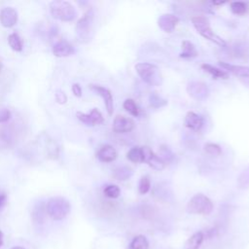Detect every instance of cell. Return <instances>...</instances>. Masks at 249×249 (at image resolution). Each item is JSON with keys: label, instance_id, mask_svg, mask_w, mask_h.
I'll return each mask as SVG.
<instances>
[{"label": "cell", "instance_id": "cell-13", "mask_svg": "<svg viewBox=\"0 0 249 249\" xmlns=\"http://www.w3.org/2000/svg\"><path fill=\"white\" fill-rule=\"evenodd\" d=\"M178 23L179 19L172 14H164L158 19L159 28L168 33H171L175 30Z\"/></svg>", "mask_w": 249, "mask_h": 249}, {"label": "cell", "instance_id": "cell-34", "mask_svg": "<svg viewBox=\"0 0 249 249\" xmlns=\"http://www.w3.org/2000/svg\"><path fill=\"white\" fill-rule=\"evenodd\" d=\"M72 93L77 97L82 96V89H81L79 84H73V86H72Z\"/></svg>", "mask_w": 249, "mask_h": 249}, {"label": "cell", "instance_id": "cell-23", "mask_svg": "<svg viewBox=\"0 0 249 249\" xmlns=\"http://www.w3.org/2000/svg\"><path fill=\"white\" fill-rule=\"evenodd\" d=\"M127 158L135 164H140V163H143V154H142V150L140 147H134L132 148L128 154H127Z\"/></svg>", "mask_w": 249, "mask_h": 249}, {"label": "cell", "instance_id": "cell-16", "mask_svg": "<svg viewBox=\"0 0 249 249\" xmlns=\"http://www.w3.org/2000/svg\"><path fill=\"white\" fill-rule=\"evenodd\" d=\"M74 47L66 40H60L53 47V53L58 58L71 56L74 53Z\"/></svg>", "mask_w": 249, "mask_h": 249}, {"label": "cell", "instance_id": "cell-4", "mask_svg": "<svg viewBox=\"0 0 249 249\" xmlns=\"http://www.w3.org/2000/svg\"><path fill=\"white\" fill-rule=\"evenodd\" d=\"M186 209L190 214L208 215L213 210V203L206 196L197 194L189 201Z\"/></svg>", "mask_w": 249, "mask_h": 249}, {"label": "cell", "instance_id": "cell-15", "mask_svg": "<svg viewBox=\"0 0 249 249\" xmlns=\"http://www.w3.org/2000/svg\"><path fill=\"white\" fill-rule=\"evenodd\" d=\"M219 65L227 70L228 72L240 77L244 79H249V66H243V65H235V64H231L228 62H219Z\"/></svg>", "mask_w": 249, "mask_h": 249}, {"label": "cell", "instance_id": "cell-11", "mask_svg": "<svg viewBox=\"0 0 249 249\" xmlns=\"http://www.w3.org/2000/svg\"><path fill=\"white\" fill-rule=\"evenodd\" d=\"M77 118L87 126H97L104 122V118L99 110L93 108L89 114H85L83 112H77Z\"/></svg>", "mask_w": 249, "mask_h": 249}, {"label": "cell", "instance_id": "cell-27", "mask_svg": "<svg viewBox=\"0 0 249 249\" xmlns=\"http://www.w3.org/2000/svg\"><path fill=\"white\" fill-rule=\"evenodd\" d=\"M103 193L109 199H117L121 195V189L117 185H108L104 188Z\"/></svg>", "mask_w": 249, "mask_h": 249}, {"label": "cell", "instance_id": "cell-38", "mask_svg": "<svg viewBox=\"0 0 249 249\" xmlns=\"http://www.w3.org/2000/svg\"><path fill=\"white\" fill-rule=\"evenodd\" d=\"M225 2H213L214 5H223Z\"/></svg>", "mask_w": 249, "mask_h": 249}, {"label": "cell", "instance_id": "cell-18", "mask_svg": "<svg viewBox=\"0 0 249 249\" xmlns=\"http://www.w3.org/2000/svg\"><path fill=\"white\" fill-rule=\"evenodd\" d=\"M204 233L200 231L193 233L185 242V249H199L204 240Z\"/></svg>", "mask_w": 249, "mask_h": 249}, {"label": "cell", "instance_id": "cell-39", "mask_svg": "<svg viewBox=\"0 0 249 249\" xmlns=\"http://www.w3.org/2000/svg\"><path fill=\"white\" fill-rule=\"evenodd\" d=\"M11 249H25V248H23L21 246H15V247H12Z\"/></svg>", "mask_w": 249, "mask_h": 249}, {"label": "cell", "instance_id": "cell-31", "mask_svg": "<svg viewBox=\"0 0 249 249\" xmlns=\"http://www.w3.org/2000/svg\"><path fill=\"white\" fill-rule=\"evenodd\" d=\"M11 118V112L7 108L0 109V123H6Z\"/></svg>", "mask_w": 249, "mask_h": 249}, {"label": "cell", "instance_id": "cell-36", "mask_svg": "<svg viewBox=\"0 0 249 249\" xmlns=\"http://www.w3.org/2000/svg\"><path fill=\"white\" fill-rule=\"evenodd\" d=\"M4 243V235H3V233L2 231L0 230V247H1Z\"/></svg>", "mask_w": 249, "mask_h": 249}, {"label": "cell", "instance_id": "cell-19", "mask_svg": "<svg viewBox=\"0 0 249 249\" xmlns=\"http://www.w3.org/2000/svg\"><path fill=\"white\" fill-rule=\"evenodd\" d=\"M199 53L195 47V45L188 41V40H184L182 42V52L180 54V57L183 59H193L198 57Z\"/></svg>", "mask_w": 249, "mask_h": 249}, {"label": "cell", "instance_id": "cell-10", "mask_svg": "<svg viewBox=\"0 0 249 249\" xmlns=\"http://www.w3.org/2000/svg\"><path fill=\"white\" fill-rule=\"evenodd\" d=\"M89 87L92 91H93L99 96L102 97V99L104 101V104H105V107H106V111H107L108 115L111 116L114 112V102H113V96H112L111 92L107 88L99 86V85H93L92 84Z\"/></svg>", "mask_w": 249, "mask_h": 249}, {"label": "cell", "instance_id": "cell-32", "mask_svg": "<svg viewBox=\"0 0 249 249\" xmlns=\"http://www.w3.org/2000/svg\"><path fill=\"white\" fill-rule=\"evenodd\" d=\"M55 96H56L57 102L60 104H65L67 101V96L62 91H57L55 93Z\"/></svg>", "mask_w": 249, "mask_h": 249}, {"label": "cell", "instance_id": "cell-35", "mask_svg": "<svg viewBox=\"0 0 249 249\" xmlns=\"http://www.w3.org/2000/svg\"><path fill=\"white\" fill-rule=\"evenodd\" d=\"M7 202V196L5 194L0 195V210H1Z\"/></svg>", "mask_w": 249, "mask_h": 249}, {"label": "cell", "instance_id": "cell-8", "mask_svg": "<svg viewBox=\"0 0 249 249\" xmlns=\"http://www.w3.org/2000/svg\"><path fill=\"white\" fill-rule=\"evenodd\" d=\"M141 150L143 154V163H146L150 168L158 171H161L165 169L166 163L158 155H156L151 148L145 146L142 147Z\"/></svg>", "mask_w": 249, "mask_h": 249}, {"label": "cell", "instance_id": "cell-1", "mask_svg": "<svg viewBox=\"0 0 249 249\" xmlns=\"http://www.w3.org/2000/svg\"><path fill=\"white\" fill-rule=\"evenodd\" d=\"M194 28L196 31L205 39L221 46L224 47L226 46V41L222 39L220 36H218L214 31H212L210 27V23L206 17L203 16H194L191 19Z\"/></svg>", "mask_w": 249, "mask_h": 249}, {"label": "cell", "instance_id": "cell-9", "mask_svg": "<svg viewBox=\"0 0 249 249\" xmlns=\"http://www.w3.org/2000/svg\"><path fill=\"white\" fill-rule=\"evenodd\" d=\"M135 129V122L128 117L118 115L115 117L113 122V130L115 133L124 134L130 133Z\"/></svg>", "mask_w": 249, "mask_h": 249}, {"label": "cell", "instance_id": "cell-6", "mask_svg": "<svg viewBox=\"0 0 249 249\" xmlns=\"http://www.w3.org/2000/svg\"><path fill=\"white\" fill-rule=\"evenodd\" d=\"M137 72L140 78L147 84L151 86H158L161 83V77L159 73V68L152 63L140 62L136 65Z\"/></svg>", "mask_w": 249, "mask_h": 249}, {"label": "cell", "instance_id": "cell-30", "mask_svg": "<svg viewBox=\"0 0 249 249\" xmlns=\"http://www.w3.org/2000/svg\"><path fill=\"white\" fill-rule=\"evenodd\" d=\"M204 151L212 156H219L222 153L221 147L215 143H207L204 146Z\"/></svg>", "mask_w": 249, "mask_h": 249}, {"label": "cell", "instance_id": "cell-37", "mask_svg": "<svg viewBox=\"0 0 249 249\" xmlns=\"http://www.w3.org/2000/svg\"><path fill=\"white\" fill-rule=\"evenodd\" d=\"M242 83L244 85H247L249 87V79H245V80H242Z\"/></svg>", "mask_w": 249, "mask_h": 249}, {"label": "cell", "instance_id": "cell-3", "mask_svg": "<svg viewBox=\"0 0 249 249\" xmlns=\"http://www.w3.org/2000/svg\"><path fill=\"white\" fill-rule=\"evenodd\" d=\"M50 12L55 19L62 22H72L77 16L75 7L70 2L63 0H56L51 2Z\"/></svg>", "mask_w": 249, "mask_h": 249}, {"label": "cell", "instance_id": "cell-7", "mask_svg": "<svg viewBox=\"0 0 249 249\" xmlns=\"http://www.w3.org/2000/svg\"><path fill=\"white\" fill-rule=\"evenodd\" d=\"M188 93L196 100L202 101L209 96L210 91L206 84L202 82H191L187 86Z\"/></svg>", "mask_w": 249, "mask_h": 249}, {"label": "cell", "instance_id": "cell-2", "mask_svg": "<svg viewBox=\"0 0 249 249\" xmlns=\"http://www.w3.org/2000/svg\"><path fill=\"white\" fill-rule=\"evenodd\" d=\"M70 202L62 197H54L50 199L46 204L48 215L55 221L64 219L70 212Z\"/></svg>", "mask_w": 249, "mask_h": 249}, {"label": "cell", "instance_id": "cell-33", "mask_svg": "<svg viewBox=\"0 0 249 249\" xmlns=\"http://www.w3.org/2000/svg\"><path fill=\"white\" fill-rule=\"evenodd\" d=\"M9 141H10V140H9L8 136H6L4 134L0 135V147L4 148V147L9 146Z\"/></svg>", "mask_w": 249, "mask_h": 249}, {"label": "cell", "instance_id": "cell-22", "mask_svg": "<svg viewBox=\"0 0 249 249\" xmlns=\"http://www.w3.org/2000/svg\"><path fill=\"white\" fill-rule=\"evenodd\" d=\"M133 175V171L129 167H119L114 171L113 176L120 181L128 180Z\"/></svg>", "mask_w": 249, "mask_h": 249}, {"label": "cell", "instance_id": "cell-5", "mask_svg": "<svg viewBox=\"0 0 249 249\" xmlns=\"http://www.w3.org/2000/svg\"><path fill=\"white\" fill-rule=\"evenodd\" d=\"M93 11L90 9L77 23L76 33L79 41L82 43H88L93 37Z\"/></svg>", "mask_w": 249, "mask_h": 249}, {"label": "cell", "instance_id": "cell-28", "mask_svg": "<svg viewBox=\"0 0 249 249\" xmlns=\"http://www.w3.org/2000/svg\"><path fill=\"white\" fill-rule=\"evenodd\" d=\"M151 188V183H150V179L148 178V176H143L141 177L140 184H139V192L140 195H145L150 191Z\"/></svg>", "mask_w": 249, "mask_h": 249}, {"label": "cell", "instance_id": "cell-26", "mask_svg": "<svg viewBox=\"0 0 249 249\" xmlns=\"http://www.w3.org/2000/svg\"><path fill=\"white\" fill-rule=\"evenodd\" d=\"M231 11L232 13H233L234 15H244L247 12V6L244 2H239V1H235V2H232L231 5Z\"/></svg>", "mask_w": 249, "mask_h": 249}, {"label": "cell", "instance_id": "cell-20", "mask_svg": "<svg viewBox=\"0 0 249 249\" xmlns=\"http://www.w3.org/2000/svg\"><path fill=\"white\" fill-rule=\"evenodd\" d=\"M148 248H149V241L146 238V236L142 234L135 236L128 247V249H148Z\"/></svg>", "mask_w": 249, "mask_h": 249}, {"label": "cell", "instance_id": "cell-12", "mask_svg": "<svg viewBox=\"0 0 249 249\" xmlns=\"http://www.w3.org/2000/svg\"><path fill=\"white\" fill-rule=\"evenodd\" d=\"M18 22V13L12 7H6L0 11V23L4 28H12Z\"/></svg>", "mask_w": 249, "mask_h": 249}, {"label": "cell", "instance_id": "cell-21", "mask_svg": "<svg viewBox=\"0 0 249 249\" xmlns=\"http://www.w3.org/2000/svg\"><path fill=\"white\" fill-rule=\"evenodd\" d=\"M202 68L206 71L207 73H209L213 78L215 79H228L229 78V74L224 71V70H220L210 64H207V63H204L202 65Z\"/></svg>", "mask_w": 249, "mask_h": 249}, {"label": "cell", "instance_id": "cell-24", "mask_svg": "<svg viewBox=\"0 0 249 249\" xmlns=\"http://www.w3.org/2000/svg\"><path fill=\"white\" fill-rule=\"evenodd\" d=\"M123 106H124V110L129 112L132 116H135V117L140 116V108L134 99H132V98L126 99L124 100Z\"/></svg>", "mask_w": 249, "mask_h": 249}, {"label": "cell", "instance_id": "cell-14", "mask_svg": "<svg viewBox=\"0 0 249 249\" xmlns=\"http://www.w3.org/2000/svg\"><path fill=\"white\" fill-rule=\"evenodd\" d=\"M184 124L185 127L194 131V132H199L202 130L203 126V119L200 115L196 114L195 112H188L186 114L185 120H184Z\"/></svg>", "mask_w": 249, "mask_h": 249}, {"label": "cell", "instance_id": "cell-29", "mask_svg": "<svg viewBox=\"0 0 249 249\" xmlns=\"http://www.w3.org/2000/svg\"><path fill=\"white\" fill-rule=\"evenodd\" d=\"M168 103V101L164 98H162L157 93H152L150 94V104L153 106V107H162V106H165L166 104Z\"/></svg>", "mask_w": 249, "mask_h": 249}, {"label": "cell", "instance_id": "cell-25", "mask_svg": "<svg viewBox=\"0 0 249 249\" xmlns=\"http://www.w3.org/2000/svg\"><path fill=\"white\" fill-rule=\"evenodd\" d=\"M8 43L10 47L16 51V52H22L23 51V42L20 38V36L17 33H11L8 36Z\"/></svg>", "mask_w": 249, "mask_h": 249}, {"label": "cell", "instance_id": "cell-17", "mask_svg": "<svg viewBox=\"0 0 249 249\" xmlns=\"http://www.w3.org/2000/svg\"><path fill=\"white\" fill-rule=\"evenodd\" d=\"M96 157L100 162L111 163V162L116 160L117 151L111 145H104L98 150V152L96 154Z\"/></svg>", "mask_w": 249, "mask_h": 249}]
</instances>
